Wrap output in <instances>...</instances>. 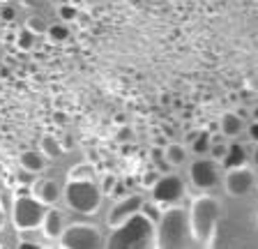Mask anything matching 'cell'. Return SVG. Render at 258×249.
<instances>
[{
	"mask_svg": "<svg viewBox=\"0 0 258 249\" xmlns=\"http://www.w3.org/2000/svg\"><path fill=\"white\" fill-rule=\"evenodd\" d=\"M224 215V208L221 203L210 194H199L191 201L187 212V222H189V235L199 242L208 244L212 242L219 226V219Z\"/></svg>",
	"mask_w": 258,
	"mask_h": 249,
	"instance_id": "cell-1",
	"label": "cell"
},
{
	"mask_svg": "<svg viewBox=\"0 0 258 249\" xmlns=\"http://www.w3.org/2000/svg\"><path fill=\"white\" fill-rule=\"evenodd\" d=\"M152 238H155V222L145 212L134 215L122 226L113 228L104 249H152Z\"/></svg>",
	"mask_w": 258,
	"mask_h": 249,
	"instance_id": "cell-2",
	"label": "cell"
},
{
	"mask_svg": "<svg viewBox=\"0 0 258 249\" xmlns=\"http://www.w3.org/2000/svg\"><path fill=\"white\" fill-rule=\"evenodd\" d=\"M187 242H189L187 210L180 206L161 210L159 222L155 224L152 249H187Z\"/></svg>",
	"mask_w": 258,
	"mask_h": 249,
	"instance_id": "cell-3",
	"label": "cell"
},
{
	"mask_svg": "<svg viewBox=\"0 0 258 249\" xmlns=\"http://www.w3.org/2000/svg\"><path fill=\"white\" fill-rule=\"evenodd\" d=\"M62 196L67 208H72L79 215H95L104 199L97 182H74V180H67Z\"/></svg>",
	"mask_w": 258,
	"mask_h": 249,
	"instance_id": "cell-4",
	"label": "cell"
},
{
	"mask_svg": "<svg viewBox=\"0 0 258 249\" xmlns=\"http://www.w3.org/2000/svg\"><path fill=\"white\" fill-rule=\"evenodd\" d=\"M58 242H60V249H102L104 238H102V231L97 226L76 222L64 226Z\"/></svg>",
	"mask_w": 258,
	"mask_h": 249,
	"instance_id": "cell-5",
	"label": "cell"
},
{
	"mask_svg": "<svg viewBox=\"0 0 258 249\" xmlns=\"http://www.w3.org/2000/svg\"><path fill=\"white\" fill-rule=\"evenodd\" d=\"M46 206H42L37 199L30 196H14L12 201V222L19 231H35L42 224V217Z\"/></svg>",
	"mask_w": 258,
	"mask_h": 249,
	"instance_id": "cell-6",
	"label": "cell"
},
{
	"mask_svg": "<svg viewBox=\"0 0 258 249\" xmlns=\"http://www.w3.org/2000/svg\"><path fill=\"white\" fill-rule=\"evenodd\" d=\"M187 194V187H184V180L175 173H166L159 175L157 182L150 187V196L157 206H161V210L173 206H180V201Z\"/></svg>",
	"mask_w": 258,
	"mask_h": 249,
	"instance_id": "cell-7",
	"label": "cell"
},
{
	"mask_svg": "<svg viewBox=\"0 0 258 249\" xmlns=\"http://www.w3.org/2000/svg\"><path fill=\"white\" fill-rule=\"evenodd\" d=\"M219 171L221 166L210 157H196L191 164H189V180L196 190L208 192L212 187H217L219 182Z\"/></svg>",
	"mask_w": 258,
	"mask_h": 249,
	"instance_id": "cell-8",
	"label": "cell"
},
{
	"mask_svg": "<svg viewBox=\"0 0 258 249\" xmlns=\"http://www.w3.org/2000/svg\"><path fill=\"white\" fill-rule=\"evenodd\" d=\"M253 187H256V173H253V168L242 166V168L226 171L224 190H226L228 196H233V199H242V196L251 194Z\"/></svg>",
	"mask_w": 258,
	"mask_h": 249,
	"instance_id": "cell-9",
	"label": "cell"
},
{
	"mask_svg": "<svg viewBox=\"0 0 258 249\" xmlns=\"http://www.w3.org/2000/svg\"><path fill=\"white\" fill-rule=\"evenodd\" d=\"M139 212H143V196L141 194H124L122 199H118L113 203L106 222L111 228H118V226H122L124 222H129L134 215H139Z\"/></svg>",
	"mask_w": 258,
	"mask_h": 249,
	"instance_id": "cell-10",
	"label": "cell"
},
{
	"mask_svg": "<svg viewBox=\"0 0 258 249\" xmlns=\"http://www.w3.org/2000/svg\"><path fill=\"white\" fill-rule=\"evenodd\" d=\"M30 194H32V199H37L42 206H53V203H58L62 190H60V184L55 182V180L42 178L30 184Z\"/></svg>",
	"mask_w": 258,
	"mask_h": 249,
	"instance_id": "cell-11",
	"label": "cell"
},
{
	"mask_svg": "<svg viewBox=\"0 0 258 249\" xmlns=\"http://www.w3.org/2000/svg\"><path fill=\"white\" fill-rule=\"evenodd\" d=\"M64 217L60 210H55V208H48L46 212H44L42 217V224H39V228H42V233L46 235L48 240H58L60 235H62L64 231Z\"/></svg>",
	"mask_w": 258,
	"mask_h": 249,
	"instance_id": "cell-12",
	"label": "cell"
},
{
	"mask_svg": "<svg viewBox=\"0 0 258 249\" xmlns=\"http://www.w3.org/2000/svg\"><path fill=\"white\" fill-rule=\"evenodd\" d=\"M247 162H249L247 148L242 146V143H233V146H228V150H226L224 159L219 162V166L224 168V171H233V168L247 166Z\"/></svg>",
	"mask_w": 258,
	"mask_h": 249,
	"instance_id": "cell-13",
	"label": "cell"
},
{
	"mask_svg": "<svg viewBox=\"0 0 258 249\" xmlns=\"http://www.w3.org/2000/svg\"><path fill=\"white\" fill-rule=\"evenodd\" d=\"M210 143H212V134H210V130L191 132V139H189L187 150L194 152L196 157H205V155L210 152Z\"/></svg>",
	"mask_w": 258,
	"mask_h": 249,
	"instance_id": "cell-14",
	"label": "cell"
},
{
	"mask_svg": "<svg viewBox=\"0 0 258 249\" xmlns=\"http://www.w3.org/2000/svg\"><path fill=\"white\" fill-rule=\"evenodd\" d=\"M19 164H21L23 171H28L30 175L35 173H42L44 168H46V159H44L42 152L37 150H26L21 152V157H19Z\"/></svg>",
	"mask_w": 258,
	"mask_h": 249,
	"instance_id": "cell-15",
	"label": "cell"
},
{
	"mask_svg": "<svg viewBox=\"0 0 258 249\" xmlns=\"http://www.w3.org/2000/svg\"><path fill=\"white\" fill-rule=\"evenodd\" d=\"M242 118L240 115H235L233 111H226V113H221L219 118V132L226 136V139H233V136H237L242 132Z\"/></svg>",
	"mask_w": 258,
	"mask_h": 249,
	"instance_id": "cell-16",
	"label": "cell"
},
{
	"mask_svg": "<svg viewBox=\"0 0 258 249\" xmlns=\"http://www.w3.org/2000/svg\"><path fill=\"white\" fill-rule=\"evenodd\" d=\"M161 152H164V159H166L168 166H182V164H187L189 150L182 143H168Z\"/></svg>",
	"mask_w": 258,
	"mask_h": 249,
	"instance_id": "cell-17",
	"label": "cell"
},
{
	"mask_svg": "<svg viewBox=\"0 0 258 249\" xmlns=\"http://www.w3.org/2000/svg\"><path fill=\"white\" fill-rule=\"evenodd\" d=\"M67 180H74V182H95V166L88 162L76 164V166L70 168Z\"/></svg>",
	"mask_w": 258,
	"mask_h": 249,
	"instance_id": "cell-18",
	"label": "cell"
},
{
	"mask_svg": "<svg viewBox=\"0 0 258 249\" xmlns=\"http://www.w3.org/2000/svg\"><path fill=\"white\" fill-rule=\"evenodd\" d=\"M39 152L44 155V159H58L60 155H62V146H60V141L55 136L46 134V136H42V141H39Z\"/></svg>",
	"mask_w": 258,
	"mask_h": 249,
	"instance_id": "cell-19",
	"label": "cell"
},
{
	"mask_svg": "<svg viewBox=\"0 0 258 249\" xmlns=\"http://www.w3.org/2000/svg\"><path fill=\"white\" fill-rule=\"evenodd\" d=\"M46 37H48V42H53V44L67 42L70 39V28L64 26V23H53V26L46 28Z\"/></svg>",
	"mask_w": 258,
	"mask_h": 249,
	"instance_id": "cell-20",
	"label": "cell"
},
{
	"mask_svg": "<svg viewBox=\"0 0 258 249\" xmlns=\"http://www.w3.org/2000/svg\"><path fill=\"white\" fill-rule=\"evenodd\" d=\"M14 44H16V49H19V51L30 53V51L35 49V35L28 33L26 28H23V30H19V33L14 35Z\"/></svg>",
	"mask_w": 258,
	"mask_h": 249,
	"instance_id": "cell-21",
	"label": "cell"
},
{
	"mask_svg": "<svg viewBox=\"0 0 258 249\" xmlns=\"http://www.w3.org/2000/svg\"><path fill=\"white\" fill-rule=\"evenodd\" d=\"M58 17H60V23H72L79 19V7L70 5V3H62L58 7Z\"/></svg>",
	"mask_w": 258,
	"mask_h": 249,
	"instance_id": "cell-22",
	"label": "cell"
},
{
	"mask_svg": "<svg viewBox=\"0 0 258 249\" xmlns=\"http://www.w3.org/2000/svg\"><path fill=\"white\" fill-rule=\"evenodd\" d=\"M226 150H228V143H221V141H217V139H212V143H210V159H215L217 164L224 159V155H226Z\"/></svg>",
	"mask_w": 258,
	"mask_h": 249,
	"instance_id": "cell-23",
	"label": "cell"
},
{
	"mask_svg": "<svg viewBox=\"0 0 258 249\" xmlns=\"http://www.w3.org/2000/svg\"><path fill=\"white\" fill-rule=\"evenodd\" d=\"M26 30L32 35H42L46 33V26H44V19L42 17H28L26 21Z\"/></svg>",
	"mask_w": 258,
	"mask_h": 249,
	"instance_id": "cell-24",
	"label": "cell"
},
{
	"mask_svg": "<svg viewBox=\"0 0 258 249\" xmlns=\"http://www.w3.org/2000/svg\"><path fill=\"white\" fill-rule=\"evenodd\" d=\"M115 182H118V175L115 173H106L102 178V182L97 184L99 187V192H102V196L106 194V196H111V192H113V187H115Z\"/></svg>",
	"mask_w": 258,
	"mask_h": 249,
	"instance_id": "cell-25",
	"label": "cell"
},
{
	"mask_svg": "<svg viewBox=\"0 0 258 249\" xmlns=\"http://www.w3.org/2000/svg\"><path fill=\"white\" fill-rule=\"evenodd\" d=\"M14 17H16L14 7H12V5H3V10H0V21H3V23H12V21H14Z\"/></svg>",
	"mask_w": 258,
	"mask_h": 249,
	"instance_id": "cell-26",
	"label": "cell"
},
{
	"mask_svg": "<svg viewBox=\"0 0 258 249\" xmlns=\"http://www.w3.org/2000/svg\"><path fill=\"white\" fill-rule=\"evenodd\" d=\"M132 134H134V132H132V127H127V125H124V127H120V130H118V141H132Z\"/></svg>",
	"mask_w": 258,
	"mask_h": 249,
	"instance_id": "cell-27",
	"label": "cell"
},
{
	"mask_svg": "<svg viewBox=\"0 0 258 249\" xmlns=\"http://www.w3.org/2000/svg\"><path fill=\"white\" fill-rule=\"evenodd\" d=\"M159 175H161V173H155V171H150V173H145V175H143V184L148 187V190H150L152 184L157 182V178H159Z\"/></svg>",
	"mask_w": 258,
	"mask_h": 249,
	"instance_id": "cell-28",
	"label": "cell"
},
{
	"mask_svg": "<svg viewBox=\"0 0 258 249\" xmlns=\"http://www.w3.org/2000/svg\"><path fill=\"white\" fill-rule=\"evenodd\" d=\"M249 139H251L253 143H258V120H253L251 125H249Z\"/></svg>",
	"mask_w": 258,
	"mask_h": 249,
	"instance_id": "cell-29",
	"label": "cell"
},
{
	"mask_svg": "<svg viewBox=\"0 0 258 249\" xmlns=\"http://www.w3.org/2000/svg\"><path fill=\"white\" fill-rule=\"evenodd\" d=\"M16 249H42L39 247V244H35V242H26V240H23V242H19V247Z\"/></svg>",
	"mask_w": 258,
	"mask_h": 249,
	"instance_id": "cell-30",
	"label": "cell"
},
{
	"mask_svg": "<svg viewBox=\"0 0 258 249\" xmlns=\"http://www.w3.org/2000/svg\"><path fill=\"white\" fill-rule=\"evenodd\" d=\"M5 226V208H3V201H0V231Z\"/></svg>",
	"mask_w": 258,
	"mask_h": 249,
	"instance_id": "cell-31",
	"label": "cell"
},
{
	"mask_svg": "<svg viewBox=\"0 0 258 249\" xmlns=\"http://www.w3.org/2000/svg\"><path fill=\"white\" fill-rule=\"evenodd\" d=\"M251 118H253V120H258V106H253V111H251Z\"/></svg>",
	"mask_w": 258,
	"mask_h": 249,
	"instance_id": "cell-32",
	"label": "cell"
},
{
	"mask_svg": "<svg viewBox=\"0 0 258 249\" xmlns=\"http://www.w3.org/2000/svg\"><path fill=\"white\" fill-rule=\"evenodd\" d=\"M253 164L258 166V146H256V150H253Z\"/></svg>",
	"mask_w": 258,
	"mask_h": 249,
	"instance_id": "cell-33",
	"label": "cell"
},
{
	"mask_svg": "<svg viewBox=\"0 0 258 249\" xmlns=\"http://www.w3.org/2000/svg\"><path fill=\"white\" fill-rule=\"evenodd\" d=\"M30 3H37V0H23V5H30Z\"/></svg>",
	"mask_w": 258,
	"mask_h": 249,
	"instance_id": "cell-34",
	"label": "cell"
},
{
	"mask_svg": "<svg viewBox=\"0 0 258 249\" xmlns=\"http://www.w3.org/2000/svg\"><path fill=\"white\" fill-rule=\"evenodd\" d=\"M3 171H5V168H3V164H0V175H3Z\"/></svg>",
	"mask_w": 258,
	"mask_h": 249,
	"instance_id": "cell-35",
	"label": "cell"
},
{
	"mask_svg": "<svg viewBox=\"0 0 258 249\" xmlns=\"http://www.w3.org/2000/svg\"><path fill=\"white\" fill-rule=\"evenodd\" d=\"M0 3H3V5H7V3H10V0H0Z\"/></svg>",
	"mask_w": 258,
	"mask_h": 249,
	"instance_id": "cell-36",
	"label": "cell"
},
{
	"mask_svg": "<svg viewBox=\"0 0 258 249\" xmlns=\"http://www.w3.org/2000/svg\"><path fill=\"white\" fill-rule=\"evenodd\" d=\"M0 249H7V247H0Z\"/></svg>",
	"mask_w": 258,
	"mask_h": 249,
	"instance_id": "cell-37",
	"label": "cell"
}]
</instances>
